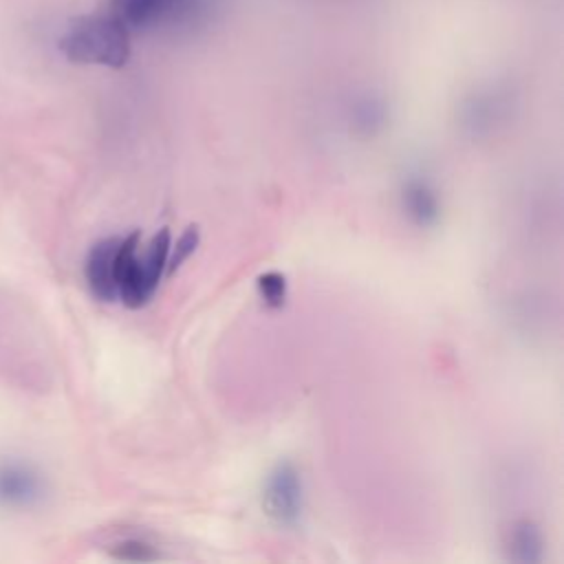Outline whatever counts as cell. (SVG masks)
I'll list each match as a JSON object with an SVG mask.
<instances>
[{"label":"cell","instance_id":"9","mask_svg":"<svg viewBox=\"0 0 564 564\" xmlns=\"http://www.w3.org/2000/svg\"><path fill=\"white\" fill-rule=\"evenodd\" d=\"M256 289L260 300L269 306V308H282L286 304L289 297V284L284 273L280 271H264L258 275L256 280Z\"/></svg>","mask_w":564,"mask_h":564},{"label":"cell","instance_id":"4","mask_svg":"<svg viewBox=\"0 0 564 564\" xmlns=\"http://www.w3.org/2000/svg\"><path fill=\"white\" fill-rule=\"evenodd\" d=\"M139 245L141 234L132 231L123 238H119L117 253H115V286H117V300H121L128 308H141L150 302V295L145 293L141 267H139Z\"/></svg>","mask_w":564,"mask_h":564},{"label":"cell","instance_id":"3","mask_svg":"<svg viewBox=\"0 0 564 564\" xmlns=\"http://www.w3.org/2000/svg\"><path fill=\"white\" fill-rule=\"evenodd\" d=\"M46 496L42 474L22 460L0 463V507L26 511L37 507Z\"/></svg>","mask_w":564,"mask_h":564},{"label":"cell","instance_id":"1","mask_svg":"<svg viewBox=\"0 0 564 564\" xmlns=\"http://www.w3.org/2000/svg\"><path fill=\"white\" fill-rule=\"evenodd\" d=\"M66 59L77 64H101L119 68L128 59V31L121 18H77L59 40Z\"/></svg>","mask_w":564,"mask_h":564},{"label":"cell","instance_id":"10","mask_svg":"<svg viewBox=\"0 0 564 564\" xmlns=\"http://www.w3.org/2000/svg\"><path fill=\"white\" fill-rule=\"evenodd\" d=\"M200 242V229L198 225H189L176 242L170 245V256H167V267H165V275H172L198 247Z\"/></svg>","mask_w":564,"mask_h":564},{"label":"cell","instance_id":"7","mask_svg":"<svg viewBox=\"0 0 564 564\" xmlns=\"http://www.w3.org/2000/svg\"><path fill=\"white\" fill-rule=\"evenodd\" d=\"M170 245H172V236L167 227H161L152 240L148 242L143 256H139V267H141V278H143V286L145 293L150 295V300L154 297L163 275H165V267H167V256H170Z\"/></svg>","mask_w":564,"mask_h":564},{"label":"cell","instance_id":"5","mask_svg":"<svg viewBox=\"0 0 564 564\" xmlns=\"http://www.w3.org/2000/svg\"><path fill=\"white\" fill-rule=\"evenodd\" d=\"M119 238H101L97 240L84 264V275L90 293L99 302H115L117 300V286H115V253H117Z\"/></svg>","mask_w":564,"mask_h":564},{"label":"cell","instance_id":"6","mask_svg":"<svg viewBox=\"0 0 564 564\" xmlns=\"http://www.w3.org/2000/svg\"><path fill=\"white\" fill-rule=\"evenodd\" d=\"M401 205L416 227H432L441 218V198L427 178L408 176L401 185Z\"/></svg>","mask_w":564,"mask_h":564},{"label":"cell","instance_id":"8","mask_svg":"<svg viewBox=\"0 0 564 564\" xmlns=\"http://www.w3.org/2000/svg\"><path fill=\"white\" fill-rule=\"evenodd\" d=\"M542 533L531 520H520L509 533L511 560L520 564H538L542 560Z\"/></svg>","mask_w":564,"mask_h":564},{"label":"cell","instance_id":"11","mask_svg":"<svg viewBox=\"0 0 564 564\" xmlns=\"http://www.w3.org/2000/svg\"><path fill=\"white\" fill-rule=\"evenodd\" d=\"M110 555L115 560H123V562H152V560L159 557V553L148 542L137 540V538H128V540L117 542L110 549Z\"/></svg>","mask_w":564,"mask_h":564},{"label":"cell","instance_id":"2","mask_svg":"<svg viewBox=\"0 0 564 564\" xmlns=\"http://www.w3.org/2000/svg\"><path fill=\"white\" fill-rule=\"evenodd\" d=\"M262 509L280 527H297L302 522L304 489L293 463L282 460L269 471L262 491Z\"/></svg>","mask_w":564,"mask_h":564}]
</instances>
